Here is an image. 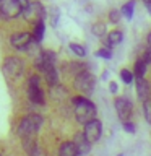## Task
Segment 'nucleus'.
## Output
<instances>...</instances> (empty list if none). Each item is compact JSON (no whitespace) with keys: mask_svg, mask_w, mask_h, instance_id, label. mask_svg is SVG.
Listing matches in <instances>:
<instances>
[{"mask_svg":"<svg viewBox=\"0 0 151 156\" xmlns=\"http://www.w3.org/2000/svg\"><path fill=\"white\" fill-rule=\"evenodd\" d=\"M44 33H46V24H44V21L41 23H36L33 28V37H34V42H41L42 37H44Z\"/></svg>","mask_w":151,"mask_h":156,"instance_id":"17","label":"nucleus"},{"mask_svg":"<svg viewBox=\"0 0 151 156\" xmlns=\"http://www.w3.org/2000/svg\"><path fill=\"white\" fill-rule=\"evenodd\" d=\"M70 51L73 52V54H76L78 57H85L86 55V49L81 46V44H75V42H70Z\"/></svg>","mask_w":151,"mask_h":156,"instance_id":"21","label":"nucleus"},{"mask_svg":"<svg viewBox=\"0 0 151 156\" xmlns=\"http://www.w3.org/2000/svg\"><path fill=\"white\" fill-rule=\"evenodd\" d=\"M65 70L70 72L73 75V78H75V76L80 75V73L88 72V65H86V63H80V62H72V63H67Z\"/></svg>","mask_w":151,"mask_h":156,"instance_id":"15","label":"nucleus"},{"mask_svg":"<svg viewBox=\"0 0 151 156\" xmlns=\"http://www.w3.org/2000/svg\"><path fill=\"white\" fill-rule=\"evenodd\" d=\"M102 78H104V80H107V78H109V72H107V70L102 72Z\"/></svg>","mask_w":151,"mask_h":156,"instance_id":"32","label":"nucleus"},{"mask_svg":"<svg viewBox=\"0 0 151 156\" xmlns=\"http://www.w3.org/2000/svg\"><path fill=\"white\" fill-rule=\"evenodd\" d=\"M146 68H148V63H146L143 58H138V60L135 62V67H133V75H135V80H140V78L145 76L146 73Z\"/></svg>","mask_w":151,"mask_h":156,"instance_id":"16","label":"nucleus"},{"mask_svg":"<svg viewBox=\"0 0 151 156\" xmlns=\"http://www.w3.org/2000/svg\"><path fill=\"white\" fill-rule=\"evenodd\" d=\"M0 13L5 18H18L23 15V8L16 0H0Z\"/></svg>","mask_w":151,"mask_h":156,"instance_id":"7","label":"nucleus"},{"mask_svg":"<svg viewBox=\"0 0 151 156\" xmlns=\"http://www.w3.org/2000/svg\"><path fill=\"white\" fill-rule=\"evenodd\" d=\"M23 16L28 23H31L34 26L36 23L44 21V18H46V8H44V5L41 2L36 0V2L29 3V7L26 10H23Z\"/></svg>","mask_w":151,"mask_h":156,"instance_id":"6","label":"nucleus"},{"mask_svg":"<svg viewBox=\"0 0 151 156\" xmlns=\"http://www.w3.org/2000/svg\"><path fill=\"white\" fill-rule=\"evenodd\" d=\"M109 91L112 93V94H115V93L119 91V86H117L115 81H109Z\"/></svg>","mask_w":151,"mask_h":156,"instance_id":"29","label":"nucleus"},{"mask_svg":"<svg viewBox=\"0 0 151 156\" xmlns=\"http://www.w3.org/2000/svg\"><path fill=\"white\" fill-rule=\"evenodd\" d=\"M42 117L39 114H29L26 117H23L18 124L16 133L21 140H28V138H36L37 130L42 125Z\"/></svg>","mask_w":151,"mask_h":156,"instance_id":"2","label":"nucleus"},{"mask_svg":"<svg viewBox=\"0 0 151 156\" xmlns=\"http://www.w3.org/2000/svg\"><path fill=\"white\" fill-rule=\"evenodd\" d=\"M120 16H122L120 10H112V12L109 13V21L111 23H119L120 21Z\"/></svg>","mask_w":151,"mask_h":156,"instance_id":"25","label":"nucleus"},{"mask_svg":"<svg viewBox=\"0 0 151 156\" xmlns=\"http://www.w3.org/2000/svg\"><path fill=\"white\" fill-rule=\"evenodd\" d=\"M143 60L146 62V63H151V47H146V51L143 52Z\"/></svg>","mask_w":151,"mask_h":156,"instance_id":"28","label":"nucleus"},{"mask_svg":"<svg viewBox=\"0 0 151 156\" xmlns=\"http://www.w3.org/2000/svg\"><path fill=\"white\" fill-rule=\"evenodd\" d=\"M16 2L21 5V8H23V10H26V8L29 7V3H31V0H16Z\"/></svg>","mask_w":151,"mask_h":156,"instance_id":"30","label":"nucleus"},{"mask_svg":"<svg viewBox=\"0 0 151 156\" xmlns=\"http://www.w3.org/2000/svg\"><path fill=\"white\" fill-rule=\"evenodd\" d=\"M0 156H2V154H0Z\"/></svg>","mask_w":151,"mask_h":156,"instance_id":"36","label":"nucleus"},{"mask_svg":"<svg viewBox=\"0 0 151 156\" xmlns=\"http://www.w3.org/2000/svg\"><path fill=\"white\" fill-rule=\"evenodd\" d=\"M28 98L33 104L36 106H44V91L41 88V76L39 75H31L28 80Z\"/></svg>","mask_w":151,"mask_h":156,"instance_id":"4","label":"nucleus"},{"mask_svg":"<svg viewBox=\"0 0 151 156\" xmlns=\"http://www.w3.org/2000/svg\"><path fill=\"white\" fill-rule=\"evenodd\" d=\"M28 156H47V153H46V150L41 148V146H39V143H37V145L28 153Z\"/></svg>","mask_w":151,"mask_h":156,"instance_id":"23","label":"nucleus"},{"mask_svg":"<svg viewBox=\"0 0 151 156\" xmlns=\"http://www.w3.org/2000/svg\"><path fill=\"white\" fill-rule=\"evenodd\" d=\"M73 143H75L76 150H78V154L85 156V154L90 153L91 143L86 140V136H85V133H83V132H80V133H76V135H75V138H73Z\"/></svg>","mask_w":151,"mask_h":156,"instance_id":"12","label":"nucleus"},{"mask_svg":"<svg viewBox=\"0 0 151 156\" xmlns=\"http://www.w3.org/2000/svg\"><path fill=\"white\" fill-rule=\"evenodd\" d=\"M133 10H135V2H133V0H130V2H127V3L122 5L120 13H122V16H125L127 20H132V18H133Z\"/></svg>","mask_w":151,"mask_h":156,"instance_id":"18","label":"nucleus"},{"mask_svg":"<svg viewBox=\"0 0 151 156\" xmlns=\"http://www.w3.org/2000/svg\"><path fill=\"white\" fill-rule=\"evenodd\" d=\"M122 37H124V34H122V31H119V29H114V31H109L107 33V36L102 39V42H104V47L106 49H111L117 46L119 42H122Z\"/></svg>","mask_w":151,"mask_h":156,"instance_id":"13","label":"nucleus"},{"mask_svg":"<svg viewBox=\"0 0 151 156\" xmlns=\"http://www.w3.org/2000/svg\"><path fill=\"white\" fill-rule=\"evenodd\" d=\"M10 42L15 49L18 51H26V49L34 42L33 33H15L12 37H10Z\"/></svg>","mask_w":151,"mask_h":156,"instance_id":"10","label":"nucleus"},{"mask_svg":"<svg viewBox=\"0 0 151 156\" xmlns=\"http://www.w3.org/2000/svg\"><path fill=\"white\" fill-rule=\"evenodd\" d=\"M146 5V10H148V12L151 13V3H145Z\"/></svg>","mask_w":151,"mask_h":156,"instance_id":"33","label":"nucleus"},{"mask_svg":"<svg viewBox=\"0 0 151 156\" xmlns=\"http://www.w3.org/2000/svg\"><path fill=\"white\" fill-rule=\"evenodd\" d=\"M72 104L75 107V117L80 124L86 125L88 122L94 120L96 119V106L88 99L86 96H75L72 98Z\"/></svg>","mask_w":151,"mask_h":156,"instance_id":"1","label":"nucleus"},{"mask_svg":"<svg viewBox=\"0 0 151 156\" xmlns=\"http://www.w3.org/2000/svg\"><path fill=\"white\" fill-rule=\"evenodd\" d=\"M117 156H124V154H122V153H120V154H117Z\"/></svg>","mask_w":151,"mask_h":156,"instance_id":"35","label":"nucleus"},{"mask_svg":"<svg viewBox=\"0 0 151 156\" xmlns=\"http://www.w3.org/2000/svg\"><path fill=\"white\" fill-rule=\"evenodd\" d=\"M135 86H136V96H138L140 101H148L151 90H149V83L145 80V78H140V80H135Z\"/></svg>","mask_w":151,"mask_h":156,"instance_id":"11","label":"nucleus"},{"mask_svg":"<svg viewBox=\"0 0 151 156\" xmlns=\"http://www.w3.org/2000/svg\"><path fill=\"white\" fill-rule=\"evenodd\" d=\"M94 86H96V78L91 72H83L78 76L73 78V88L80 93V96L91 94Z\"/></svg>","mask_w":151,"mask_h":156,"instance_id":"3","label":"nucleus"},{"mask_svg":"<svg viewBox=\"0 0 151 156\" xmlns=\"http://www.w3.org/2000/svg\"><path fill=\"white\" fill-rule=\"evenodd\" d=\"M114 104H115V111H117V115H119L120 122H128V119L132 117V112H133L132 102L127 98H117Z\"/></svg>","mask_w":151,"mask_h":156,"instance_id":"8","label":"nucleus"},{"mask_svg":"<svg viewBox=\"0 0 151 156\" xmlns=\"http://www.w3.org/2000/svg\"><path fill=\"white\" fill-rule=\"evenodd\" d=\"M120 78H122V81H124V83L130 85V83H133L135 75H133V72L128 70V68H122V70H120Z\"/></svg>","mask_w":151,"mask_h":156,"instance_id":"20","label":"nucleus"},{"mask_svg":"<svg viewBox=\"0 0 151 156\" xmlns=\"http://www.w3.org/2000/svg\"><path fill=\"white\" fill-rule=\"evenodd\" d=\"M83 133H85L86 140L90 141V143H96L97 140L101 138V133H102V124L97 119L88 122V124L85 125V130H83Z\"/></svg>","mask_w":151,"mask_h":156,"instance_id":"9","label":"nucleus"},{"mask_svg":"<svg viewBox=\"0 0 151 156\" xmlns=\"http://www.w3.org/2000/svg\"><path fill=\"white\" fill-rule=\"evenodd\" d=\"M143 114H145V119L148 124H151V99L145 101L143 102Z\"/></svg>","mask_w":151,"mask_h":156,"instance_id":"22","label":"nucleus"},{"mask_svg":"<svg viewBox=\"0 0 151 156\" xmlns=\"http://www.w3.org/2000/svg\"><path fill=\"white\" fill-rule=\"evenodd\" d=\"M96 55L101 57V58H107V60H109V58H112V51H111V49H106V47H101L99 51L96 52Z\"/></svg>","mask_w":151,"mask_h":156,"instance_id":"24","label":"nucleus"},{"mask_svg":"<svg viewBox=\"0 0 151 156\" xmlns=\"http://www.w3.org/2000/svg\"><path fill=\"white\" fill-rule=\"evenodd\" d=\"M2 72L7 78H18L24 72V62L19 57L10 55L2 63Z\"/></svg>","mask_w":151,"mask_h":156,"instance_id":"5","label":"nucleus"},{"mask_svg":"<svg viewBox=\"0 0 151 156\" xmlns=\"http://www.w3.org/2000/svg\"><path fill=\"white\" fill-rule=\"evenodd\" d=\"M146 44H148V47H151V33H148V36H146Z\"/></svg>","mask_w":151,"mask_h":156,"instance_id":"31","label":"nucleus"},{"mask_svg":"<svg viewBox=\"0 0 151 156\" xmlns=\"http://www.w3.org/2000/svg\"><path fill=\"white\" fill-rule=\"evenodd\" d=\"M58 156H78V150L73 141H63L58 146Z\"/></svg>","mask_w":151,"mask_h":156,"instance_id":"14","label":"nucleus"},{"mask_svg":"<svg viewBox=\"0 0 151 156\" xmlns=\"http://www.w3.org/2000/svg\"><path fill=\"white\" fill-rule=\"evenodd\" d=\"M122 127H124V130L125 132H128V133H133V132H135V124H133V122H122Z\"/></svg>","mask_w":151,"mask_h":156,"instance_id":"26","label":"nucleus"},{"mask_svg":"<svg viewBox=\"0 0 151 156\" xmlns=\"http://www.w3.org/2000/svg\"><path fill=\"white\" fill-rule=\"evenodd\" d=\"M91 31H93V34H96V36H99V37H106L107 36V26L102 24V23H96Z\"/></svg>","mask_w":151,"mask_h":156,"instance_id":"19","label":"nucleus"},{"mask_svg":"<svg viewBox=\"0 0 151 156\" xmlns=\"http://www.w3.org/2000/svg\"><path fill=\"white\" fill-rule=\"evenodd\" d=\"M58 16H60V13H58V8H54V10H52V18H51L52 26H55V24L58 23Z\"/></svg>","mask_w":151,"mask_h":156,"instance_id":"27","label":"nucleus"},{"mask_svg":"<svg viewBox=\"0 0 151 156\" xmlns=\"http://www.w3.org/2000/svg\"><path fill=\"white\" fill-rule=\"evenodd\" d=\"M145 3H151V0H145Z\"/></svg>","mask_w":151,"mask_h":156,"instance_id":"34","label":"nucleus"}]
</instances>
